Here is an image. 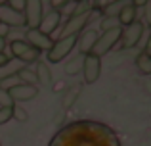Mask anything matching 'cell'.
I'll return each instance as SVG.
<instances>
[{"label": "cell", "instance_id": "obj_2", "mask_svg": "<svg viewBox=\"0 0 151 146\" xmlns=\"http://www.w3.org/2000/svg\"><path fill=\"white\" fill-rule=\"evenodd\" d=\"M77 37L78 35H71V37H59L58 41H54L52 48L46 52V64H59L61 60H65L77 46Z\"/></svg>", "mask_w": 151, "mask_h": 146}, {"label": "cell", "instance_id": "obj_28", "mask_svg": "<svg viewBox=\"0 0 151 146\" xmlns=\"http://www.w3.org/2000/svg\"><path fill=\"white\" fill-rule=\"evenodd\" d=\"M10 27H8V25H4V23H0V38H6L8 37V35H10Z\"/></svg>", "mask_w": 151, "mask_h": 146}, {"label": "cell", "instance_id": "obj_16", "mask_svg": "<svg viewBox=\"0 0 151 146\" xmlns=\"http://www.w3.org/2000/svg\"><path fill=\"white\" fill-rule=\"evenodd\" d=\"M134 60H136V68H138V71L142 75H151V56L147 52L142 50Z\"/></svg>", "mask_w": 151, "mask_h": 146}, {"label": "cell", "instance_id": "obj_30", "mask_svg": "<svg viewBox=\"0 0 151 146\" xmlns=\"http://www.w3.org/2000/svg\"><path fill=\"white\" fill-rule=\"evenodd\" d=\"M130 4H132L134 8H144L145 4H147V0H130Z\"/></svg>", "mask_w": 151, "mask_h": 146}, {"label": "cell", "instance_id": "obj_26", "mask_svg": "<svg viewBox=\"0 0 151 146\" xmlns=\"http://www.w3.org/2000/svg\"><path fill=\"white\" fill-rule=\"evenodd\" d=\"M71 0H50V4H52V8H54V10H61V8H65L67 4H69Z\"/></svg>", "mask_w": 151, "mask_h": 146}, {"label": "cell", "instance_id": "obj_17", "mask_svg": "<svg viewBox=\"0 0 151 146\" xmlns=\"http://www.w3.org/2000/svg\"><path fill=\"white\" fill-rule=\"evenodd\" d=\"M126 4H130V0H113V2L105 4L101 12H103V15H111V17H117L119 12H121L122 8L126 6Z\"/></svg>", "mask_w": 151, "mask_h": 146}, {"label": "cell", "instance_id": "obj_6", "mask_svg": "<svg viewBox=\"0 0 151 146\" xmlns=\"http://www.w3.org/2000/svg\"><path fill=\"white\" fill-rule=\"evenodd\" d=\"M142 37H144V23L136 19L134 23L122 27L121 38H119V41H121V46H122V48H136L138 42L142 41Z\"/></svg>", "mask_w": 151, "mask_h": 146}, {"label": "cell", "instance_id": "obj_14", "mask_svg": "<svg viewBox=\"0 0 151 146\" xmlns=\"http://www.w3.org/2000/svg\"><path fill=\"white\" fill-rule=\"evenodd\" d=\"M35 65H37V68H35L37 83H38V85H42V86H50L52 81H54V77H52V71H50L48 64H46V62H42V60H38Z\"/></svg>", "mask_w": 151, "mask_h": 146}, {"label": "cell", "instance_id": "obj_13", "mask_svg": "<svg viewBox=\"0 0 151 146\" xmlns=\"http://www.w3.org/2000/svg\"><path fill=\"white\" fill-rule=\"evenodd\" d=\"M59 21H61V14H59L58 10H52L50 14H44V17H42L38 29H40L44 35H52L54 31H58Z\"/></svg>", "mask_w": 151, "mask_h": 146}, {"label": "cell", "instance_id": "obj_34", "mask_svg": "<svg viewBox=\"0 0 151 146\" xmlns=\"http://www.w3.org/2000/svg\"><path fill=\"white\" fill-rule=\"evenodd\" d=\"M75 2H88V0H75Z\"/></svg>", "mask_w": 151, "mask_h": 146}, {"label": "cell", "instance_id": "obj_31", "mask_svg": "<svg viewBox=\"0 0 151 146\" xmlns=\"http://www.w3.org/2000/svg\"><path fill=\"white\" fill-rule=\"evenodd\" d=\"M144 52H147L149 56H151V31H149V37H147V42H145V46H144Z\"/></svg>", "mask_w": 151, "mask_h": 146}, {"label": "cell", "instance_id": "obj_22", "mask_svg": "<svg viewBox=\"0 0 151 146\" xmlns=\"http://www.w3.org/2000/svg\"><path fill=\"white\" fill-rule=\"evenodd\" d=\"M12 117H15V121H19V123H25V121L29 119L27 112L21 108V106H14V113H12Z\"/></svg>", "mask_w": 151, "mask_h": 146}, {"label": "cell", "instance_id": "obj_7", "mask_svg": "<svg viewBox=\"0 0 151 146\" xmlns=\"http://www.w3.org/2000/svg\"><path fill=\"white\" fill-rule=\"evenodd\" d=\"M82 75H84V83L86 85H92L100 79L101 75V58L94 56L92 52L84 54L82 56Z\"/></svg>", "mask_w": 151, "mask_h": 146}, {"label": "cell", "instance_id": "obj_5", "mask_svg": "<svg viewBox=\"0 0 151 146\" xmlns=\"http://www.w3.org/2000/svg\"><path fill=\"white\" fill-rule=\"evenodd\" d=\"M25 27L27 29H38L42 17H44V2L42 0H25Z\"/></svg>", "mask_w": 151, "mask_h": 146}, {"label": "cell", "instance_id": "obj_11", "mask_svg": "<svg viewBox=\"0 0 151 146\" xmlns=\"http://www.w3.org/2000/svg\"><path fill=\"white\" fill-rule=\"evenodd\" d=\"M0 23L8 25L10 29H14V27H25V15L21 12H14L6 6H0Z\"/></svg>", "mask_w": 151, "mask_h": 146}, {"label": "cell", "instance_id": "obj_32", "mask_svg": "<svg viewBox=\"0 0 151 146\" xmlns=\"http://www.w3.org/2000/svg\"><path fill=\"white\" fill-rule=\"evenodd\" d=\"M6 46H8L6 38H0V52H4V50H6Z\"/></svg>", "mask_w": 151, "mask_h": 146}, {"label": "cell", "instance_id": "obj_15", "mask_svg": "<svg viewBox=\"0 0 151 146\" xmlns=\"http://www.w3.org/2000/svg\"><path fill=\"white\" fill-rule=\"evenodd\" d=\"M117 19H119V23H121V27H126V25H130V23H134L138 19V8H134L132 4H126V6L119 12Z\"/></svg>", "mask_w": 151, "mask_h": 146}, {"label": "cell", "instance_id": "obj_9", "mask_svg": "<svg viewBox=\"0 0 151 146\" xmlns=\"http://www.w3.org/2000/svg\"><path fill=\"white\" fill-rule=\"evenodd\" d=\"M8 94L12 96L14 102H29L33 98H37L38 94V89L35 85H27V83H15L12 85L10 89H6Z\"/></svg>", "mask_w": 151, "mask_h": 146}, {"label": "cell", "instance_id": "obj_3", "mask_svg": "<svg viewBox=\"0 0 151 146\" xmlns=\"http://www.w3.org/2000/svg\"><path fill=\"white\" fill-rule=\"evenodd\" d=\"M8 48H10L12 56H14L15 60L23 62V64H27V65L37 64V62L40 60V52H38L37 48H33L25 38H15V41H12L10 44H8Z\"/></svg>", "mask_w": 151, "mask_h": 146}, {"label": "cell", "instance_id": "obj_23", "mask_svg": "<svg viewBox=\"0 0 151 146\" xmlns=\"http://www.w3.org/2000/svg\"><path fill=\"white\" fill-rule=\"evenodd\" d=\"M6 6L14 12H21L23 14V10H25V0H6Z\"/></svg>", "mask_w": 151, "mask_h": 146}, {"label": "cell", "instance_id": "obj_29", "mask_svg": "<svg viewBox=\"0 0 151 146\" xmlns=\"http://www.w3.org/2000/svg\"><path fill=\"white\" fill-rule=\"evenodd\" d=\"M144 10H145V19H147V23L151 25V0H147V4L144 6Z\"/></svg>", "mask_w": 151, "mask_h": 146}, {"label": "cell", "instance_id": "obj_10", "mask_svg": "<svg viewBox=\"0 0 151 146\" xmlns=\"http://www.w3.org/2000/svg\"><path fill=\"white\" fill-rule=\"evenodd\" d=\"M25 41L29 42L33 48H37L38 52H48L52 48V44H54V41H52L50 35H44L40 29H27L25 33Z\"/></svg>", "mask_w": 151, "mask_h": 146}, {"label": "cell", "instance_id": "obj_21", "mask_svg": "<svg viewBox=\"0 0 151 146\" xmlns=\"http://www.w3.org/2000/svg\"><path fill=\"white\" fill-rule=\"evenodd\" d=\"M81 68H82V58H77V60L69 62V64L65 65V73H67V75H75Z\"/></svg>", "mask_w": 151, "mask_h": 146}, {"label": "cell", "instance_id": "obj_25", "mask_svg": "<svg viewBox=\"0 0 151 146\" xmlns=\"http://www.w3.org/2000/svg\"><path fill=\"white\" fill-rule=\"evenodd\" d=\"M77 94H78V86H75V89H69V92L65 94V98H63V102H61L63 108H67V106H69V102L77 98Z\"/></svg>", "mask_w": 151, "mask_h": 146}, {"label": "cell", "instance_id": "obj_19", "mask_svg": "<svg viewBox=\"0 0 151 146\" xmlns=\"http://www.w3.org/2000/svg\"><path fill=\"white\" fill-rule=\"evenodd\" d=\"M117 27H121V23H119L117 17L103 15V17L100 19V29H101V33H103V31H109V29H117Z\"/></svg>", "mask_w": 151, "mask_h": 146}, {"label": "cell", "instance_id": "obj_4", "mask_svg": "<svg viewBox=\"0 0 151 146\" xmlns=\"http://www.w3.org/2000/svg\"><path fill=\"white\" fill-rule=\"evenodd\" d=\"M121 31H122V27H117V29H109V31H103L101 35H98V41H96V44H94V48L90 50V52L98 58H101V56H105L107 52H111V50L119 44Z\"/></svg>", "mask_w": 151, "mask_h": 146}, {"label": "cell", "instance_id": "obj_18", "mask_svg": "<svg viewBox=\"0 0 151 146\" xmlns=\"http://www.w3.org/2000/svg\"><path fill=\"white\" fill-rule=\"evenodd\" d=\"M15 77H17L19 83H27V85H35V86L38 85L35 71H33V69H29L27 65H25V68H19L17 71H15Z\"/></svg>", "mask_w": 151, "mask_h": 146}, {"label": "cell", "instance_id": "obj_33", "mask_svg": "<svg viewBox=\"0 0 151 146\" xmlns=\"http://www.w3.org/2000/svg\"><path fill=\"white\" fill-rule=\"evenodd\" d=\"M0 6H6V0H0Z\"/></svg>", "mask_w": 151, "mask_h": 146}, {"label": "cell", "instance_id": "obj_8", "mask_svg": "<svg viewBox=\"0 0 151 146\" xmlns=\"http://www.w3.org/2000/svg\"><path fill=\"white\" fill-rule=\"evenodd\" d=\"M94 12H88V14H81V15H71L67 19L65 27L61 29V35L59 37H71V35H81L82 31L86 29V25L90 23Z\"/></svg>", "mask_w": 151, "mask_h": 146}, {"label": "cell", "instance_id": "obj_1", "mask_svg": "<svg viewBox=\"0 0 151 146\" xmlns=\"http://www.w3.org/2000/svg\"><path fill=\"white\" fill-rule=\"evenodd\" d=\"M48 146H121L115 131L100 121L78 119L54 135Z\"/></svg>", "mask_w": 151, "mask_h": 146}, {"label": "cell", "instance_id": "obj_24", "mask_svg": "<svg viewBox=\"0 0 151 146\" xmlns=\"http://www.w3.org/2000/svg\"><path fill=\"white\" fill-rule=\"evenodd\" d=\"M15 102L12 100V96L8 94L6 89H0V106H14Z\"/></svg>", "mask_w": 151, "mask_h": 146}, {"label": "cell", "instance_id": "obj_12", "mask_svg": "<svg viewBox=\"0 0 151 146\" xmlns=\"http://www.w3.org/2000/svg\"><path fill=\"white\" fill-rule=\"evenodd\" d=\"M98 31L96 29H88V31H82L81 35L77 37V48H78V52L84 56V54H88L90 50L94 48V44H96V41H98Z\"/></svg>", "mask_w": 151, "mask_h": 146}, {"label": "cell", "instance_id": "obj_27", "mask_svg": "<svg viewBox=\"0 0 151 146\" xmlns=\"http://www.w3.org/2000/svg\"><path fill=\"white\" fill-rule=\"evenodd\" d=\"M10 62H12V56H8L6 52H0V69L6 68V65L10 64Z\"/></svg>", "mask_w": 151, "mask_h": 146}, {"label": "cell", "instance_id": "obj_35", "mask_svg": "<svg viewBox=\"0 0 151 146\" xmlns=\"http://www.w3.org/2000/svg\"><path fill=\"white\" fill-rule=\"evenodd\" d=\"M0 146H2V142H0Z\"/></svg>", "mask_w": 151, "mask_h": 146}, {"label": "cell", "instance_id": "obj_20", "mask_svg": "<svg viewBox=\"0 0 151 146\" xmlns=\"http://www.w3.org/2000/svg\"><path fill=\"white\" fill-rule=\"evenodd\" d=\"M15 106V104H14ZM14 106H0V125L8 123L12 119V113H14Z\"/></svg>", "mask_w": 151, "mask_h": 146}]
</instances>
